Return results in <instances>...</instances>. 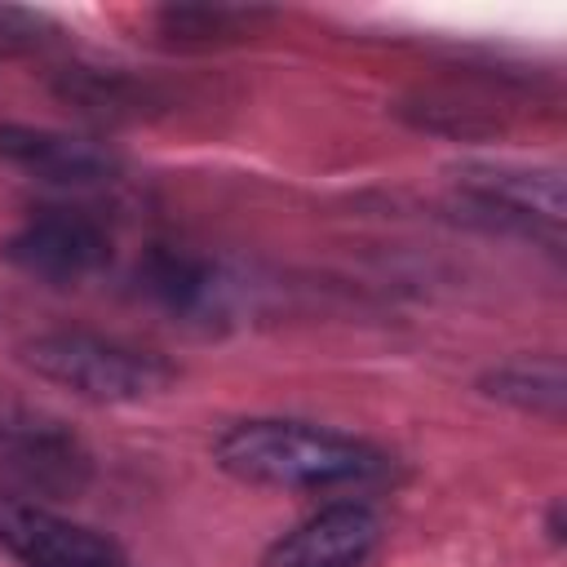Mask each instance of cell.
<instances>
[{"label":"cell","instance_id":"1","mask_svg":"<svg viewBox=\"0 0 567 567\" xmlns=\"http://www.w3.org/2000/svg\"><path fill=\"white\" fill-rule=\"evenodd\" d=\"M213 456L226 474L261 487H341L363 483L385 465L381 452L350 434L270 416L235 421L226 434H217Z\"/></svg>","mask_w":567,"mask_h":567},{"label":"cell","instance_id":"2","mask_svg":"<svg viewBox=\"0 0 567 567\" xmlns=\"http://www.w3.org/2000/svg\"><path fill=\"white\" fill-rule=\"evenodd\" d=\"M22 359L35 377L66 385L93 403H142L173 381V368L124 341H106L93 332H49L22 346Z\"/></svg>","mask_w":567,"mask_h":567},{"label":"cell","instance_id":"3","mask_svg":"<svg viewBox=\"0 0 567 567\" xmlns=\"http://www.w3.org/2000/svg\"><path fill=\"white\" fill-rule=\"evenodd\" d=\"M4 257L13 270H22L40 284H80L106 266L111 239L97 221L53 208V213H40L27 226H18L4 239Z\"/></svg>","mask_w":567,"mask_h":567},{"label":"cell","instance_id":"4","mask_svg":"<svg viewBox=\"0 0 567 567\" xmlns=\"http://www.w3.org/2000/svg\"><path fill=\"white\" fill-rule=\"evenodd\" d=\"M0 545L27 567H120L102 532L18 496H0Z\"/></svg>","mask_w":567,"mask_h":567},{"label":"cell","instance_id":"5","mask_svg":"<svg viewBox=\"0 0 567 567\" xmlns=\"http://www.w3.org/2000/svg\"><path fill=\"white\" fill-rule=\"evenodd\" d=\"M381 540V523L368 505H328L292 527L266 558V567H363Z\"/></svg>","mask_w":567,"mask_h":567},{"label":"cell","instance_id":"6","mask_svg":"<svg viewBox=\"0 0 567 567\" xmlns=\"http://www.w3.org/2000/svg\"><path fill=\"white\" fill-rule=\"evenodd\" d=\"M0 159L53 182H97L115 168L102 146L49 128H0Z\"/></svg>","mask_w":567,"mask_h":567},{"label":"cell","instance_id":"7","mask_svg":"<svg viewBox=\"0 0 567 567\" xmlns=\"http://www.w3.org/2000/svg\"><path fill=\"white\" fill-rule=\"evenodd\" d=\"M461 182L496 208L527 213V217L540 213L549 221L563 217V182L554 173H532V168H509V164H478V168H465Z\"/></svg>","mask_w":567,"mask_h":567},{"label":"cell","instance_id":"8","mask_svg":"<svg viewBox=\"0 0 567 567\" xmlns=\"http://www.w3.org/2000/svg\"><path fill=\"white\" fill-rule=\"evenodd\" d=\"M146 288L173 310V315H208L221 297L217 275L195 261V257H177V252H155L146 261Z\"/></svg>","mask_w":567,"mask_h":567},{"label":"cell","instance_id":"9","mask_svg":"<svg viewBox=\"0 0 567 567\" xmlns=\"http://www.w3.org/2000/svg\"><path fill=\"white\" fill-rule=\"evenodd\" d=\"M487 394L518 403L527 412H558L563 408V372L554 363H505L501 372L487 377Z\"/></svg>","mask_w":567,"mask_h":567},{"label":"cell","instance_id":"10","mask_svg":"<svg viewBox=\"0 0 567 567\" xmlns=\"http://www.w3.org/2000/svg\"><path fill=\"white\" fill-rule=\"evenodd\" d=\"M257 13L248 9H208V4H186V9H164L159 22L173 31V35H195V40H213V35H239L244 27H252Z\"/></svg>","mask_w":567,"mask_h":567}]
</instances>
